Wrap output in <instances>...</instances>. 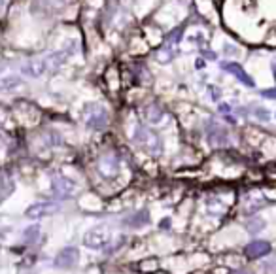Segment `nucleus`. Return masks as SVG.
I'll return each instance as SVG.
<instances>
[{
    "label": "nucleus",
    "mask_w": 276,
    "mask_h": 274,
    "mask_svg": "<svg viewBox=\"0 0 276 274\" xmlns=\"http://www.w3.org/2000/svg\"><path fill=\"white\" fill-rule=\"evenodd\" d=\"M135 142L146 153L153 155V157H159L163 153V140L159 138V135H155L146 125H137V129H135Z\"/></svg>",
    "instance_id": "obj_1"
},
{
    "label": "nucleus",
    "mask_w": 276,
    "mask_h": 274,
    "mask_svg": "<svg viewBox=\"0 0 276 274\" xmlns=\"http://www.w3.org/2000/svg\"><path fill=\"white\" fill-rule=\"evenodd\" d=\"M82 117H84L85 125L89 127V129H95V131H102V129H106V125H108L106 108L100 104H95V102L85 104L84 112H82Z\"/></svg>",
    "instance_id": "obj_2"
},
{
    "label": "nucleus",
    "mask_w": 276,
    "mask_h": 274,
    "mask_svg": "<svg viewBox=\"0 0 276 274\" xmlns=\"http://www.w3.org/2000/svg\"><path fill=\"white\" fill-rule=\"evenodd\" d=\"M182 32H184L182 27H178V29H174V31L169 32L165 44L161 46V49L157 51V61H159V63H163V64L170 63V61L178 55V46H180V40H182Z\"/></svg>",
    "instance_id": "obj_3"
},
{
    "label": "nucleus",
    "mask_w": 276,
    "mask_h": 274,
    "mask_svg": "<svg viewBox=\"0 0 276 274\" xmlns=\"http://www.w3.org/2000/svg\"><path fill=\"white\" fill-rule=\"evenodd\" d=\"M206 138H208L210 146H214V148H223V146L229 144V133L218 121H208L206 123Z\"/></svg>",
    "instance_id": "obj_4"
},
{
    "label": "nucleus",
    "mask_w": 276,
    "mask_h": 274,
    "mask_svg": "<svg viewBox=\"0 0 276 274\" xmlns=\"http://www.w3.org/2000/svg\"><path fill=\"white\" fill-rule=\"evenodd\" d=\"M108 242H110V232H108V229H104V227L91 229V231L85 232V236H84V244L87 248H93V250H100V248H104Z\"/></svg>",
    "instance_id": "obj_5"
},
{
    "label": "nucleus",
    "mask_w": 276,
    "mask_h": 274,
    "mask_svg": "<svg viewBox=\"0 0 276 274\" xmlns=\"http://www.w3.org/2000/svg\"><path fill=\"white\" fill-rule=\"evenodd\" d=\"M96 169L104 178H114V176H117V170H119V159L114 153H106L98 159Z\"/></svg>",
    "instance_id": "obj_6"
},
{
    "label": "nucleus",
    "mask_w": 276,
    "mask_h": 274,
    "mask_svg": "<svg viewBox=\"0 0 276 274\" xmlns=\"http://www.w3.org/2000/svg\"><path fill=\"white\" fill-rule=\"evenodd\" d=\"M78 259H80L78 248L68 246V248H63L61 252L57 253V257H55V267H57V269H72V267L78 263Z\"/></svg>",
    "instance_id": "obj_7"
},
{
    "label": "nucleus",
    "mask_w": 276,
    "mask_h": 274,
    "mask_svg": "<svg viewBox=\"0 0 276 274\" xmlns=\"http://www.w3.org/2000/svg\"><path fill=\"white\" fill-rule=\"evenodd\" d=\"M21 70H23V74L31 76V78H40L42 74L49 72L46 57H36V59H29V61H27V63L21 66Z\"/></svg>",
    "instance_id": "obj_8"
},
{
    "label": "nucleus",
    "mask_w": 276,
    "mask_h": 274,
    "mask_svg": "<svg viewBox=\"0 0 276 274\" xmlns=\"http://www.w3.org/2000/svg\"><path fill=\"white\" fill-rule=\"evenodd\" d=\"M51 191L55 193V197L64 199V197H70V193L74 191V183L68 178L57 174V176H53V180H51Z\"/></svg>",
    "instance_id": "obj_9"
},
{
    "label": "nucleus",
    "mask_w": 276,
    "mask_h": 274,
    "mask_svg": "<svg viewBox=\"0 0 276 274\" xmlns=\"http://www.w3.org/2000/svg\"><path fill=\"white\" fill-rule=\"evenodd\" d=\"M222 70L229 72V74H233L242 85H248V87H254L255 85L254 80H252V76L246 74V70L238 63H222Z\"/></svg>",
    "instance_id": "obj_10"
},
{
    "label": "nucleus",
    "mask_w": 276,
    "mask_h": 274,
    "mask_svg": "<svg viewBox=\"0 0 276 274\" xmlns=\"http://www.w3.org/2000/svg\"><path fill=\"white\" fill-rule=\"evenodd\" d=\"M271 253V244L267 240H254V242L246 244L244 255L248 259H257V257H263Z\"/></svg>",
    "instance_id": "obj_11"
},
{
    "label": "nucleus",
    "mask_w": 276,
    "mask_h": 274,
    "mask_svg": "<svg viewBox=\"0 0 276 274\" xmlns=\"http://www.w3.org/2000/svg\"><path fill=\"white\" fill-rule=\"evenodd\" d=\"M59 210V206L55 202H38V204H32L31 208L27 210V218L31 220H40L44 216H49L53 212Z\"/></svg>",
    "instance_id": "obj_12"
},
{
    "label": "nucleus",
    "mask_w": 276,
    "mask_h": 274,
    "mask_svg": "<svg viewBox=\"0 0 276 274\" xmlns=\"http://www.w3.org/2000/svg\"><path fill=\"white\" fill-rule=\"evenodd\" d=\"M148 222H149L148 210H138V212H135L133 216L125 218V223H127L129 227H142V225H146Z\"/></svg>",
    "instance_id": "obj_13"
},
{
    "label": "nucleus",
    "mask_w": 276,
    "mask_h": 274,
    "mask_svg": "<svg viewBox=\"0 0 276 274\" xmlns=\"http://www.w3.org/2000/svg\"><path fill=\"white\" fill-rule=\"evenodd\" d=\"M11 191H13V182L4 170H0V202L6 197H10Z\"/></svg>",
    "instance_id": "obj_14"
},
{
    "label": "nucleus",
    "mask_w": 276,
    "mask_h": 274,
    "mask_svg": "<svg viewBox=\"0 0 276 274\" xmlns=\"http://www.w3.org/2000/svg\"><path fill=\"white\" fill-rule=\"evenodd\" d=\"M21 85V80L15 74H0V91H11Z\"/></svg>",
    "instance_id": "obj_15"
},
{
    "label": "nucleus",
    "mask_w": 276,
    "mask_h": 274,
    "mask_svg": "<svg viewBox=\"0 0 276 274\" xmlns=\"http://www.w3.org/2000/svg\"><path fill=\"white\" fill-rule=\"evenodd\" d=\"M144 114H146V119H148L149 123H159L161 119H163V110L157 104H149L144 110Z\"/></svg>",
    "instance_id": "obj_16"
},
{
    "label": "nucleus",
    "mask_w": 276,
    "mask_h": 274,
    "mask_svg": "<svg viewBox=\"0 0 276 274\" xmlns=\"http://www.w3.org/2000/svg\"><path fill=\"white\" fill-rule=\"evenodd\" d=\"M38 234H40V227H38V225H32V227H29V229L25 231L23 238H25V242L27 244H32V242H36Z\"/></svg>",
    "instance_id": "obj_17"
},
{
    "label": "nucleus",
    "mask_w": 276,
    "mask_h": 274,
    "mask_svg": "<svg viewBox=\"0 0 276 274\" xmlns=\"http://www.w3.org/2000/svg\"><path fill=\"white\" fill-rule=\"evenodd\" d=\"M252 114H254L259 121H269V119H271V114H269V110H265V108H254Z\"/></svg>",
    "instance_id": "obj_18"
},
{
    "label": "nucleus",
    "mask_w": 276,
    "mask_h": 274,
    "mask_svg": "<svg viewBox=\"0 0 276 274\" xmlns=\"http://www.w3.org/2000/svg\"><path fill=\"white\" fill-rule=\"evenodd\" d=\"M246 229L250 232H257L259 229H263V222L261 220H255V222H250L248 225H246Z\"/></svg>",
    "instance_id": "obj_19"
},
{
    "label": "nucleus",
    "mask_w": 276,
    "mask_h": 274,
    "mask_svg": "<svg viewBox=\"0 0 276 274\" xmlns=\"http://www.w3.org/2000/svg\"><path fill=\"white\" fill-rule=\"evenodd\" d=\"M261 96H265V98H273V100H276V89H265V91H261Z\"/></svg>",
    "instance_id": "obj_20"
},
{
    "label": "nucleus",
    "mask_w": 276,
    "mask_h": 274,
    "mask_svg": "<svg viewBox=\"0 0 276 274\" xmlns=\"http://www.w3.org/2000/svg\"><path fill=\"white\" fill-rule=\"evenodd\" d=\"M229 274H254L250 269H236V271H231Z\"/></svg>",
    "instance_id": "obj_21"
},
{
    "label": "nucleus",
    "mask_w": 276,
    "mask_h": 274,
    "mask_svg": "<svg viewBox=\"0 0 276 274\" xmlns=\"http://www.w3.org/2000/svg\"><path fill=\"white\" fill-rule=\"evenodd\" d=\"M202 55H204V57H208V59H216V53L208 51V49H204V51H202Z\"/></svg>",
    "instance_id": "obj_22"
},
{
    "label": "nucleus",
    "mask_w": 276,
    "mask_h": 274,
    "mask_svg": "<svg viewBox=\"0 0 276 274\" xmlns=\"http://www.w3.org/2000/svg\"><path fill=\"white\" fill-rule=\"evenodd\" d=\"M225 53H227V55H231V53H236V49H234V47H231V46L227 44V46H225Z\"/></svg>",
    "instance_id": "obj_23"
},
{
    "label": "nucleus",
    "mask_w": 276,
    "mask_h": 274,
    "mask_svg": "<svg viewBox=\"0 0 276 274\" xmlns=\"http://www.w3.org/2000/svg\"><path fill=\"white\" fill-rule=\"evenodd\" d=\"M210 89H212V98L214 100H218V98H220V91H216V87H210Z\"/></svg>",
    "instance_id": "obj_24"
},
{
    "label": "nucleus",
    "mask_w": 276,
    "mask_h": 274,
    "mask_svg": "<svg viewBox=\"0 0 276 274\" xmlns=\"http://www.w3.org/2000/svg\"><path fill=\"white\" fill-rule=\"evenodd\" d=\"M220 110H222L223 114H227V112H229L231 108H229V106H227V104H222V106H220Z\"/></svg>",
    "instance_id": "obj_25"
},
{
    "label": "nucleus",
    "mask_w": 276,
    "mask_h": 274,
    "mask_svg": "<svg viewBox=\"0 0 276 274\" xmlns=\"http://www.w3.org/2000/svg\"><path fill=\"white\" fill-rule=\"evenodd\" d=\"M201 66H204V61H202V59H197V68H201Z\"/></svg>",
    "instance_id": "obj_26"
},
{
    "label": "nucleus",
    "mask_w": 276,
    "mask_h": 274,
    "mask_svg": "<svg viewBox=\"0 0 276 274\" xmlns=\"http://www.w3.org/2000/svg\"><path fill=\"white\" fill-rule=\"evenodd\" d=\"M273 74H275V80H276V59L273 61Z\"/></svg>",
    "instance_id": "obj_27"
}]
</instances>
